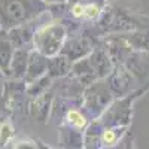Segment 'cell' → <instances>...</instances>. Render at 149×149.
Instances as JSON below:
<instances>
[{
	"label": "cell",
	"mask_w": 149,
	"mask_h": 149,
	"mask_svg": "<svg viewBox=\"0 0 149 149\" xmlns=\"http://www.w3.org/2000/svg\"><path fill=\"white\" fill-rule=\"evenodd\" d=\"M43 9L42 0H0V26L6 30L27 24Z\"/></svg>",
	"instance_id": "1"
},
{
	"label": "cell",
	"mask_w": 149,
	"mask_h": 149,
	"mask_svg": "<svg viewBox=\"0 0 149 149\" xmlns=\"http://www.w3.org/2000/svg\"><path fill=\"white\" fill-rule=\"evenodd\" d=\"M64 29L61 26H55V24H51V26H45L40 30H37L33 34V40H34V46L36 49L43 55H49L54 57L58 54L61 43L64 40Z\"/></svg>",
	"instance_id": "2"
},
{
	"label": "cell",
	"mask_w": 149,
	"mask_h": 149,
	"mask_svg": "<svg viewBox=\"0 0 149 149\" xmlns=\"http://www.w3.org/2000/svg\"><path fill=\"white\" fill-rule=\"evenodd\" d=\"M48 70V60L46 55L40 54L39 51L29 54V63H27V70H26V82L31 84L37 79H40L45 72Z\"/></svg>",
	"instance_id": "3"
},
{
	"label": "cell",
	"mask_w": 149,
	"mask_h": 149,
	"mask_svg": "<svg viewBox=\"0 0 149 149\" xmlns=\"http://www.w3.org/2000/svg\"><path fill=\"white\" fill-rule=\"evenodd\" d=\"M29 51L24 48H18L14 51L10 58V64H9V73L8 76L14 78V79H21L26 76V70H27V63H29Z\"/></svg>",
	"instance_id": "4"
},
{
	"label": "cell",
	"mask_w": 149,
	"mask_h": 149,
	"mask_svg": "<svg viewBox=\"0 0 149 149\" xmlns=\"http://www.w3.org/2000/svg\"><path fill=\"white\" fill-rule=\"evenodd\" d=\"M14 54V46H12L10 40L8 36H0V69L5 74L9 73V64L10 58Z\"/></svg>",
	"instance_id": "5"
},
{
	"label": "cell",
	"mask_w": 149,
	"mask_h": 149,
	"mask_svg": "<svg viewBox=\"0 0 149 149\" xmlns=\"http://www.w3.org/2000/svg\"><path fill=\"white\" fill-rule=\"evenodd\" d=\"M70 69V58L69 57H54L48 61L49 76H63Z\"/></svg>",
	"instance_id": "6"
},
{
	"label": "cell",
	"mask_w": 149,
	"mask_h": 149,
	"mask_svg": "<svg viewBox=\"0 0 149 149\" xmlns=\"http://www.w3.org/2000/svg\"><path fill=\"white\" fill-rule=\"evenodd\" d=\"M67 121L72 124V125L79 127V128L85 125V118L79 113L78 110H70L69 113H67Z\"/></svg>",
	"instance_id": "7"
},
{
	"label": "cell",
	"mask_w": 149,
	"mask_h": 149,
	"mask_svg": "<svg viewBox=\"0 0 149 149\" xmlns=\"http://www.w3.org/2000/svg\"><path fill=\"white\" fill-rule=\"evenodd\" d=\"M98 15V8L95 5H88V6H84V15L85 18H95Z\"/></svg>",
	"instance_id": "8"
},
{
	"label": "cell",
	"mask_w": 149,
	"mask_h": 149,
	"mask_svg": "<svg viewBox=\"0 0 149 149\" xmlns=\"http://www.w3.org/2000/svg\"><path fill=\"white\" fill-rule=\"evenodd\" d=\"M115 140H116V136H115L113 130H106L104 134H103V142L106 145H113Z\"/></svg>",
	"instance_id": "9"
},
{
	"label": "cell",
	"mask_w": 149,
	"mask_h": 149,
	"mask_svg": "<svg viewBox=\"0 0 149 149\" xmlns=\"http://www.w3.org/2000/svg\"><path fill=\"white\" fill-rule=\"evenodd\" d=\"M72 12H73L74 17H81V15H84V6H82L81 3H76V5L73 6Z\"/></svg>",
	"instance_id": "10"
},
{
	"label": "cell",
	"mask_w": 149,
	"mask_h": 149,
	"mask_svg": "<svg viewBox=\"0 0 149 149\" xmlns=\"http://www.w3.org/2000/svg\"><path fill=\"white\" fill-rule=\"evenodd\" d=\"M3 74H5V73L2 72V69H0V78H2V76H3Z\"/></svg>",
	"instance_id": "11"
}]
</instances>
